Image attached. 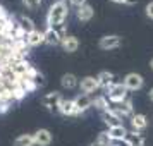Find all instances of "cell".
I'll return each mask as SVG.
<instances>
[{
  "label": "cell",
  "instance_id": "cell-5",
  "mask_svg": "<svg viewBox=\"0 0 153 146\" xmlns=\"http://www.w3.org/2000/svg\"><path fill=\"white\" fill-rule=\"evenodd\" d=\"M110 110L114 113H117L120 119L124 117H132L134 115V108H132V102L127 98L124 102H120V103H110Z\"/></svg>",
  "mask_w": 153,
  "mask_h": 146
},
{
  "label": "cell",
  "instance_id": "cell-32",
  "mask_svg": "<svg viewBox=\"0 0 153 146\" xmlns=\"http://www.w3.org/2000/svg\"><path fill=\"white\" fill-rule=\"evenodd\" d=\"M150 67H152V69H153V59H152V60H150Z\"/></svg>",
  "mask_w": 153,
  "mask_h": 146
},
{
  "label": "cell",
  "instance_id": "cell-31",
  "mask_svg": "<svg viewBox=\"0 0 153 146\" xmlns=\"http://www.w3.org/2000/svg\"><path fill=\"white\" fill-rule=\"evenodd\" d=\"M90 146H103V145H100V143H97V141H95V143H91Z\"/></svg>",
  "mask_w": 153,
  "mask_h": 146
},
{
  "label": "cell",
  "instance_id": "cell-30",
  "mask_svg": "<svg viewBox=\"0 0 153 146\" xmlns=\"http://www.w3.org/2000/svg\"><path fill=\"white\" fill-rule=\"evenodd\" d=\"M148 95H150V100H152V102H153V88H152V90H150V93H148Z\"/></svg>",
  "mask_w": 153,
  "mask_h": 146
},
{
  "label": "cell",
  "instance_id": "cell-25",
  "mask_svg": "<svg viewBox=\"0 0 153 146\" xmlns=\"http://www.w3.org/2000/svg\"><path fill=\"white\" fill-rule=\"evenodd\" d=\"M33 81H35L36 88H43V86H45V76H43L40 70H38L35 76H33Z\"/></svg>",
  "mask_w": 153,
  "mask_h": 146
},
{
  "label": "cell",
  "instance_id": "cell-9",
  "mask_svg": "<svg viewBox=\"0 0 153 146\" xmlns=\"http://www.w3.org/2000/svg\"><path fill=\"white\" fill-rule=\"evenodd\" d=\"M79 88L83 91L84 95H90V93H95V91L100 88V84H98V79L93 76H86L83 77L81 81H79Z\"/></svg>",
  "mask_w": 153,
  "mask_h": 146
},
{
  "label": "cell",
  "instance_id": "cell-14",
  "mask_svg": "<svg viewBox=\"0 0 153 146\" xmlns=\"http://www.w3.org/2000/svg\"><path fill=\"white\" fill-rule=\"evenodd\" d=\"M26 42H28L29 48H31V47H38V45L45 43V33H43V31H40V29H35V31L28 33V36H26Z\"/></svg>",
  "mask_w": 153,
  "mask_h": 146
},
{
  "label": "cell",
  "instance_id": "cell-11",
  "mask_svg": "<svg viewBox=\"0 0 153 146\" xmlns=\"http://www.w3.org/2000/svg\"><path fill=\"white\" fill-rule=\"evenodd\" d=\"M145 134L141 131H131V132H127V136H126L124 139V143L127 146H145Z\"/></svg>",
  "mask_w": 153,
  "mask_h": 146
},
{
  "label": "cell",
  "instance_id": "cell-22",
  "mask_svg": "<svg viewBox=\"0 0 153 146\" xmlns=\"http://www.w3.org/2000/svg\"><path fill=\"white\" fill-rule=\"evenodd\" d=\"M93 107L103 113V112H107L110 108V102H108V98L105 96V95H100V96H97L93 100Z\"/></svg>",
  "mask_w": 153,
  "mask_h": 146
},
{
  "label": "cell",
  "instance_id": "cell-4",
  "mask_svg": "<svg viewBox=\"0 0 153 146\" xmlns=\"http://www.w3.org/2000/svg\"><path fill=\"white\" fill-rule=\"evenodd\" d=\"M62 95L59 91H52V93H47L45 96L42 98V105L50 112H59V107L62 103Z\"/></svg>",
  "mask_w": 153,
  "mask_h": 146
},
{
  "label": "cell",
  "instance_id": "cell-28",
  "mask_svg": "<svg viewBox=\"0 0 153 146\" xmlns=\"http://www.w3.org/2000/svg\"><path fill=\"white\" fill-rule=\"evenodd\" d=\"M145 12H146V16H148V17H150V19H153V2H150V4H148V5H146Z\"/></svg>",
  "mask_w": 153,
  "mask_h": 146
},
{
  "label": "cell",
  "instance_id": "cell-6",
  "mask_svg": "<svg viewBox=\"0 0 153 146\" xmlns=\"http://www.w3.org/2000/svg\"><path fill=\"white\" fill-rule=\"evenodd\" d=\"M124 86L127 88L129 91H136V90H141L143 88V83H145V79L141 74H136V72H129L127 76L124 77Z\"/></svg>",
  "mask_w": 153,
  "mask_h": 146
},
{
  "label": "cell",
  "instance_id": "cell-24",
  "mask_svg": "<svg viewBox=\"0 0 153 146\" xmlns=\"http://www.w3.org/2000/svg\"><path fill=\"white\" fill-rule=\"evenodd\" d=\"M22 5L26 9H29V10H35V9H38L42 5V0H22Z\"/></svg>",
  "mask_w": 153,
  "mask_h": 146
},
{
  "label": "cell",
  "instance_id": "cell-15",
  "mask_svg": "<svg viewBox=\"0 0 153 146\" xmlns=\"http://www.w3.org/2000/svg\"><path fill=\"white\" fill-rule=\"evenodd\" d=\"M102 120L107 124V127H115V125H120V124H122V119L119 117L117 113H114L110 108L102 113Z\"/></svg>",
  "mask_w": 153,
  "mask_h": 146
},
{
  "label": "cell",
  "instance_id": "cell-17",
  "mask_svg": "<svg viewBox=\"0 0 153 146\" xmlns=\"http://www.w3.org/2000/svg\"><path fill=\"white\" fill-rule=\"evenodd\" d=\"M60 47L64 48V52H67V53H74L77 48H79V42H77L76 36H65L60 43Z\"/></svg>",
  "mask_w": 153,
  "mask_h": 146
},
{
  "label": "cell",
  "instance_id": "cell-2",
  "mask_svg": "<svg viewBox=\"0 0 153 146\" xmlns=\"http://www.w3.org/2000/svg\"><path fill=\"white\" fill-rule=\"evenodd\" d=\"M65 28H67L65 22H64V24H59V26H53V28H47L45 31H43V33H45V43L50 45V47H57V45H60L62 40L67 36Z\"/></svg>",
  "mask_w": 153,
  "mask_h": 146
},
{
  "label": "cell",
  "instance_id": "cell-19",
  "mask_svg": "<svg viewBox=\"0 0 153 146\" xmlns=\"http://www.w3.org/2000/svg\"><path fill=\"white\" fill-rule=\"evenodd\" d=\"M60 84H62L64 90H74V88H77V86H79V79H77L74 74L67 72V74H64V76H62Z\"/></svg>",
  "mask_w": 153,
  "mask_h": 146
},
{
  "label": "cell",
  "instance_id": "cell-10",
  "mask_svg": "<svg viewBox=\"0 0 153 146\" xmlns=\"http://www.w3.org/2000/svg\"><path fill=\"white\" fill-rule=\"evenodd\" d=\"M74 105H76V108L81 112V113H84L86 110H90L91 107H93V98H91L90 95L81 93V95H77V96L74 98Z\"/></svg>",
  "mask_w": 153,
  "mask_h": 146
},
{
  "label": "cell",
  "instance_id": "cell-12",
  "mask_svg": "<svg viewBox=\"0 0 153 146\" xmlns=\"http://www.w3.org/2000/svg\"><path fill=\"white\" fill-rule=\"evenodd\" d=\"M36 146H48L52 143V132L48 129H38L36 132H33Z\"/></svg>",
  "mask_w": 153,
  "mask_h": 146
},
{
  "label": "cell",
  "instance_id": "cell-16",
  "mask_svg": "<svg viewBox=\"0 0 153 146\" xmlns=\"http://www.w3.org/2000/svg\"><path fill=\"white\" fill-rule=\"evenodd\" d=\"M93 14H95V10H93V7H91L90 4H84V5H81V7H77V19L81 22H88L93 17Z\"/></svg>",
  "mask_w": 153,
  "mask_h": 146
},
{
  "label": "cell",
  "instance_id": "cell-26",
  "mask_svg": "<svg viewBox=\"0 0 153 146\" xmlns=\"http://www.w3.org/2000/svg\"><path fill=\"white\" fill-rule=\"evenodd\" d=\"M9 19H10V16H9V12L5 10V9L0 5V22H7Z\"/></svg>",
  "mask_w": 153,
  "mask_h": 146
},
{
  "label": "cell",
  "instance_id": "cell-3",
  "mask_svg": "<svg viewBox=\"0 0 153 146\" xmlns=\"http://www.w3.org/2000/svg\"><path fill=\"white\" fill-rule=\"evenodd\" d=\"M127 88L124 86V83H115L114 86H110L108 90H107V98H108V102L110 103H120V102H124L127 100Z\"/></svg>",
  "mask_w": 153,
  "mask_h": 146
},
{
  "label": "cell",
  "instance_id": "cell-23",
  "mask_svg": "<svg viewBox=\"0 0 153 146\" xmlns=\"http://www.w3.org/2000/svg\"><path fill=\"white\" fill-rule=\"evenodd\" d=\"M14 146H36V143H35L33 134H21L14 141Z\"/></svg>",
  "mask_w": 153,
  "mask_h": 146
},
{
  "label": "cell",
  "instance_id": "cell-29",
  "mask_svg": "<svg viewBox=\"0 0 153 146\" xmlns=\"http://www.w3.org/2000/svg\"><path fill=\"white\" fill-rule=\"evenodd\" d=\"M72 5H76V7H81V5H84V4H88V0H69Z\"/></svg>",
  "mask_w": 153,
  "mask_h": 146
},
{
  "label": "cell",
  "instance_id": "cell-13",
  "mask_svg": "<svg viewBox=\"0 0 153 146\" xmlns=\"http://www.w3.org/2000/svg\"><path fill=\"white\" fill-rule=\"evenodd\" d=\"M97 79H98V84H100V88H103V90H108L110 86H114L115 84V76L112 74L110 70H102L100 74L97 76Z\"/></svg>",
  "mask_w": 153,
  "mask_h": 146
},
{
  "label": "cell",
  "instance_id": "cell-8",
  "mask_svg": "<svg viewBox=\"0 0 153 146\" xmlns=\"http://www.w3.org/2000/svg\"><path fill=\"white\" fill-rule=\"evenodd\" d=\"M59 113H62L64 117H79L81 115V112L76 108V105H74V100H65L64 98L60 107H59Z\"/></svg>",
  "mask_w": 153,
  "mask_h": 146
},
{
  "label": "cell",
  "instance_id": "cell-7",
  "mask_svg": "<svg viewBox=\"0 0 153 146\" xmlns=\"http://www.w3.org/2000/svg\"><path fill=\"white\" fill-rule=\"evenodd\" d=\"M100 48L102 50H114V48H119L122 45V38L117 35H107L103 38H100Z\"/></svg>",
  "mask_w": 153,
  "mask_h": 146
},
{
  "label": "cell",
  "instance_id": "cell-18",
  "mask_svg": "<svg viewBox=\"0 0 153 146\" xmlns=\"http://www.w3.org/2000/svg\"><path fill=\"white\" fill-rule=\"evenodd\" d=\"M131 125H132V131H143L148 125V119L143 113H134L131 117Z\"/></svg>",
  "mask_w": 153,
  "mask_h": 146
},
{
  "label": "cell",
  "instance_id": "cell-27",
  "mask_svg": "<svg viewBox=\"0 0 153 146\" xmlns=\"http://www.w3.org/2000/svg\"><path fill=\"white\" fill-rule=\"evenodd\" d=\"M114 4H122V5H134L138 4V0H110Z\"/></svg>",
  "mask_w": 153,
  "mask_h": 146
},
{
  "label": "cell",
  "instance_id": "cell-1",
  "mask_svg": "<svg viewBox=\"0 0 153 146\" xmlns=\"http://www.w3.org/2000/svg\"><path fill=\"white\" fill-rule=\"evenodd\" d=\"M69 16V5L65 0H57L55 4H52L47 14V28H53L59 24H64Z\"/></svg>",
  "mask_w": 153,
  "mask_h": 146
},
{
  "label": "cell",
  "instance_id": "cell-20",
  "mask_svg": "<svg viewBox=\"0 0 153 146\" xmlns=\"http://www.w3.org/2000/svg\"><path fill=\"white\" fill-rule=\"evenodd\" d=\"M108 136L115 141H124L127 136V129L124 127V124L115 125V127H108Z\"/></svg>",
  "mask_w": 153,
  "mask_h": 146
},
{
  "label": "cell",
  "instance_id": "cell-21",
  "mask_svg": "<svg viewBox=\"0 0 153 146\" xmlns=\"http://www.w3.org/2000/svg\"><path fill=\"white\" fill-rule=\"evenodd\" d=\"M17 22H19V26H21V29L24 31V33H31V31L36 29L33 19L28 17V16H19V17H17Z\"/></svg>",
  "mask_w": 153,
  "mask_h": 146
}]
</instances>
